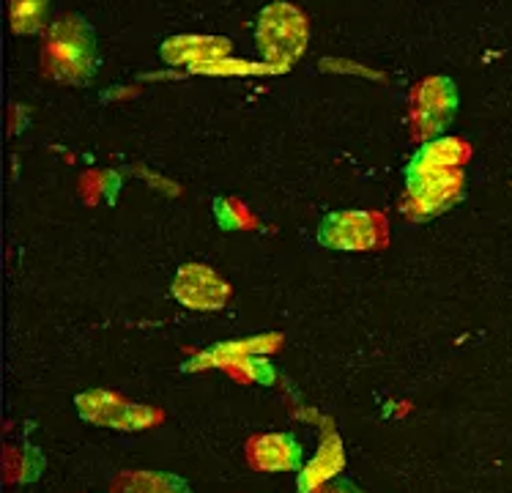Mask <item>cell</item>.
Returning a JSON list of instances; mask_svg holds the SVG:
<instances>
[{
  "label": "cell",
  "instance_id": "6da1fadb",
  "mask_svg": "<svg viewBox=\"0 0 512 493\" xmlns=\"http://www.w3.org/2000/svg\"><path fill=\"white\" fill-rule=\"evenodd\" d=\"M44 72L61 83H85L96 69V39L91 25L66 14L47 28L42 47Z\"/></svg>",
  "mask_w": 512,
  "mask_h": 493
},
{
  "label": "cell",
  "instance_id": "7a4b0ae2",
  "mask_svg": "<svg viewBox=\"0 0 512 493\" xmlns=\"http://www.w3.org/2000/svg\"><path fill=\"white\" fill-rule=\"evenodd\" d=\"M310 39V22L302 9L277 0L266 6L255 25L258 53L272 69H288L296 58H302Z\"/></svg>",
  "mask_w": 512,
  "mask_h": 493
},
{
  "label": "cell",
  "instance_id": "3957f363",
  "mask_svg": "<svg viewBox=\"0 0 512 493\" xmlns=\"http://www.w3.org/2000/svg\"><path fill=\"white\" fill-rule=\"evenodd\" d=\"M74 406H77L85 422L113 428V431H143V428H151V425H157L162 420V414L157 409L129 403V400L118 398V395L105 392V389H91V392L77 395Z\"/></svg>",
  "mask_w": 512,
  "mask_h": 493
},
{
  "label": "cell",
  "instance_id": "277c9868",
  "mask_svg": "<svg viewBox=\"0 0 512 493\" xmlns=\"http://www.w3.org/2000/svg\"><path fill=\"white\" fill-rule=\"evenodd\" d=\"M408 195L406 211L414 220H430L463 192V173L458 170H433V173H406Z\"/></svg>",
  "mask_w": 512,
  "mask_h": 493
},
{
  "label": "cell",
  "instance_id": "5b68a950",
  "mask_svg": "<svg viewBox=\"0 0 512 493\" xmlns=\"http://www.w3.org/2000/svg\"><path fill=\"white\" fill-rule=\"evenodd\" d=\"M384 222L373 211H332L318 228V242L329 250H370L381 242Z\"/></svg>",
  "mask_w": 512,
  "mask_h": 493
},
{
  "label": "cell",
  "instance_id": "8992f818",
  "mask_svg": "<svg viewBox=\"0 0 512 493\" xmlns=\"http://www.w3.org/2000/svg\"><path fill=\"white\" fill-rule=\"evenodd\" d=\"M458 110V91L450 77H430L414 96V129L417 137H439Z\"/></svg>",
  "mask_w": 512,
  "mask_h": 493
},
{
  "label": "cell",
  "instance_id": "52a82bcc",
  "mask_svg": "<svg viewBox=\"0 0 512 493\" xmlns=\"http://www.w3.org/2000/svg\"><path fill=\"white\" fill-rule=\"evenodd\" d=\"M173 296L192 310H220L228 302L230 288L214 269L189 263L184 269H178L173 280Z\"/></svg>",
  "mask_w": 512,
  "mask_h": 493
},
{
  "label": "cell",
  "instance_id": "ba28073f",
  "mask_svg": "<svg viewBox=\"0 0 512 493\" xmlns=\"http://www.w3.org/2000/svg\"><path fill=\"white\" fill-rule=\"evenodd\" d=\"M250 461L261 472H302L304 452L291 433H266L250 441Z\"/></svg>",
  "mask_w": 512,
  "mask_h": 493
},
{
  "label": "cell",
  "instance_id": "9c48e42d",
  "mask_svg": "<svg viewBox=\"0 0 512 493\" xmlns=\"http://www.w3.org/2000/svg\"><path fill=\"white\" fill-rule=\"evenodd\" d=\"M230 42L222 36H173L162 44V58L168 63H189L195 69H206L211 63L228 58Z\"/></svg>",
  "mask_w": 512,
  "mask_h": 493
},
{
  "label": "cell",
  "instance_id": "30bf717a",
  "mask_svg": "<svg viewBox=\"0 0 512 493\" xmlns=\"http://www.w3.org/2000/svg\"><path fill=\"white\" fill-rule=\"evenodd\" d=\"M343 466V441H340V436H326L318 452H315L313 461H307L302 466V472L296 477V491L315 493L318 488H324L326 483H332L337 474L343 472Z\"/></svg>",
  "mask_w": 512,
  "mask_h": 493
},
{
  "label": "cell",
  "instance_id": "8fae6325",
  "mask_svg": "<svg viewBox=\"0 0 512 493\" xmlns=\"http://www.w3.org/2000/svg\"><path fill=\"white\" fill-rule=\"evenodd\" d=\"M469 157V146L458 137H439L419 148L406 173H433V170H458Z\"/></svg>",
  "mask_w": 512,
  "mask_h": 493
},
{
  "label": "cell",
  "instance_id": "7c38bea8",
  "mask_svg": "<svg viewBox=\"0 0 512 493\" xmlns=\"http://www.w3.org/2000/svg\"><path fill=\"white\" fill-rule=\"evenodd\" d=\"M115 493H192L189 485L176 474L162 472H132L121 474L115 483Z\"/></svg>",
  "mask_w": 512,
  "mask_h": 493
},
{
  "label": "cell",
  "instance_id": "4fadbf2b",
  "mask_svg": "<svg viewBox=\"0 0 512 493\" xmlns=\"http://www.w3.org/2000/svg\"><path fill=\"white\" fill-rule=\"evenodd\" d=\"M50 0H9L11 31L17 36H31L47 25Z\"/></svg>",
  "mask_w": 512,
  "mask_h": 493
},
{
  "label": "cell",
  "instance_id": "5bb4252c",
  "mask_svg": "<svg viewBox=\"0 0 512 493\" xmlns=\"http://www.w3.org/2000/svg\"><path fill=\"white\" fill-rule=\"evenodd\" d=\"M324 493H359L354 485L348 483H326V491Z\"/></svg>",
  "mask_w": 512,
  "mask_h": 493
}]
</instances>
